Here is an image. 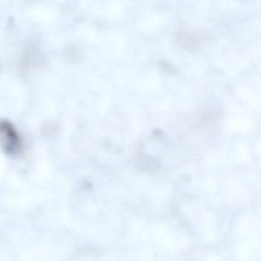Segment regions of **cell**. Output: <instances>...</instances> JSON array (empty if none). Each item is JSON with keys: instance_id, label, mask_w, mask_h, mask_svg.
I'll return each instance as SVG.
<instances>
[{"instance_id": "1", "label": "cell", "mask_w": 261, "mask_h": 261, "mask_svg": "<svg viewBox=\"0 0 261 261\" xmlns=\"http://www.w3.org/2000/svg\"><path fill=\"white\" fill-rule=\"evenodd\" d=\"M0 132L4 151L11 155L20 153L22 149V139L14 125L9 120H2Z\"/></svg>"}]
</instances>
